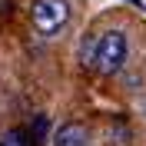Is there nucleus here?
<instances>
[{"instance_id": "f257e3e1", "label": "nucleus", "mask_w": 146, "mask_h": 146, "mask_svg": "<svg viewBox=\"0 0 146 146\" xmlns=\"http://www.w3.org/2000/svg\"><path fill=\"white\" fill-rule=\"evenodd\" d=\"M126 63V33L123 30H106L93 40V60L90 66L100 76H113L119 73V66Z\"/></svg>"}, {"instance_id": "f03ea898", "label": "nucleus", "mask_w": 146, "mask_h": 146, "mask_svg": "<svg viewBox=\"0 0 146 146\" xmlns=\"http://www.w3.org/2000/svg\"><path fill=\"white\" fill-rule=\"evenodd\" d=\"M66 20H70V3L66 0H33V7H30V23L43 36L60 33L66 27Z\"/></svg>"}, {"instance_id": "7ed1b4c3", "label": "nucleus", "mask_w": 146, "mask_h": 146, "mask_svg": "<svg viewBox=\"0 0 146 146\" xmlns=\"http://www.w3.org/2000/svg\"><path fill=\"white\" fill-rule=\"evenodd\" d=\"M53 146H90V129L83 123H63L53 133Z\"/></svg>"}, {"instance_id": "20e7f679", "label": "nucleus", "mask_w": 146, "mask_h": 146, "mask_svg": "<svg viewBox=\"0 0 146 146\" xmlns=\"http://www.w3.org/2000/svg\"><path fill=\"white\" fill-rule=\"evenodd\" d=\"M27 133H30V143H33V146L46 143V133H50V116H46V113H36L33 123L27 126Z\"/></svg>"}, {"instance_id": "39448f33", "label": "nucleus", "mask_w": 146, "mask_h": 146, "mask_svg": "<svg viewBox=\"0 0 146 146\" xmlns=\"http://www.w3.org/2000/svg\"><path fill=\"white\" fill-rule=\"evenodd\" d=\"M0 146H33V143H30V133H27V129L13 126V129H7V133L0 136Z\"/></svg>"}]
</instances>
